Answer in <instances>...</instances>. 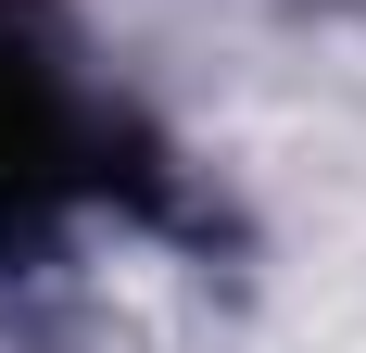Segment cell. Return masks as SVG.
I'll list each match as a JSON object with an SVG mask.
<instances>
[{
  "instance_id": "1",
  "label": "cell",
  "mask_w": 366,
  "mask_h": 353,
  "mask_svg": "<svg viewBox=\"0 0 366 353\" xmlns=\"http://www.w3.org/2000/svg\"><path fill=\"white\" fill-rule=\"evenodd\" d=\"M89 189H127V202L164 214V151H152L114 101L76 89L51 0H0V265L38 252L51 214L89 202Z\"/></svg>"
}]
</instances>
